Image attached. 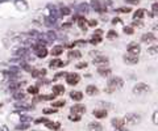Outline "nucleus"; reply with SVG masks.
Listing matches in <instances>:
<instances>
[{"label": "nucleus", "instance_id": "8fccbe9b", "mask_svg": "<svg viewBox=\"0 0 158 131\" xmlns=\"http://www.w3.org/2000/svg\"><path fill=\"white\" fill-rule=\"evenodd\" d=\"M66 75H67L66 72H58V74L54 76V79H61V78H63V76H66Z\"/></svg>", "mask_w": 158, "mask_h": 131}, {"label": "nucleus", "instance_id": "20e7f679", "mask_svg": "<svg viewBox=\"0 0 158 131\" xmlns=\"http://www.w3.org/2000/svg\"><path fill=\"white\" fill-rule=\"evenodd\" d=\"M108 62H109V59L107 58V56H104V55H96L95 58L92 59V63L94 64H96V66H105V64H108Z\"/></svg>", "mask_w": 158, "mask_h": 131}, {"label": "nucleus", "instance_id": "1a4fd4ad", "mask_svg": "<svg viewBox=\"0 0 158 131\" xmlns=\"http://www.w3.org/2000/svg\"><path fill=\"white\" fill-rule=\"evenodd\" d=\"M112 126H113L116 130H123L125 126L124 118H113L112 119Z\"/></svg>", "mask_w": 158, "mask_h": 131}, {"label": "nucleus", "instance_id": "c03bdc74", "mask_svg": "<svg viewBox=\"0 0 158 131\" xmlns=\"http://www.w3.org/2000/svg\"><path fill=\"white\" fill-rule=\"evenodd\" d=\"M52 113H57L56 108H50V109H43V114H52Z\"/></svg>", "mask_w": 158, "mask_h": 131}, {"label": "nucleus", "instance_id": "9b49d317", "mask_svg": "<svg viewBox=\"0 0 158 131\" xmlns=\"http://www.w3.org/2000/svg\"><path fill=\"white\" fill-rule=\"evenodd\" d=\"M141 41H142V42H145V43L154 42V41H155V34H153V33H146V34H142Z\"/></svg>", "mask_w": 158, "mask_h": 131}, {"label": "nucleus", "instance_id": "39448f33", "mask_svg": "<svg viewBox=\"0 0 158 131\" xmlns=\"http://www.w3.org/2000/svg\"><path fill=\"white\" fill-rule=\"evenodd\" d=\"M70 112H71V114H74V116H81L82 117V114L86 113V106L84 105H74V106H71Z\"/></svg>", "mask_w": 158, "mask_h": 131}, {"label": "nucleus", "instance_id": "a878e982", "mask_svg": "<svg viewBox=\"0 0 158 131\" xmlns=\"http://www.w3.org/2000/svg\"><path fill=\"white\" fill-rule=\"evenodd\" d=\"M45 25L49 26V28L54 26V25H56V19H54V17H52V16H47V17H45Z\"/></svg>", "mask_w": 158, "mask_h": 131}, {"label": "nucleus", "instance_id": "0eeeda50", "mask_svg": "<svg viewBox=\"0 0 158 131\" xmlns=\"http://www.w3.org/2000/svg\"><path fill=\"white\" fill-rule=\"evenodd\" d=\"M140 51H141V47H140V45H137L136 42H130V43L128 45V53L129 54L138 55Z\"/></svg>", "mask_w": 158, "mask_h": 131}, {"label": "nucleus", "instance_id": "cd10ccee", "mask_svg": "<svg viewBox=\"0 0 158 131\" xmlns=\"http://www.w3.org/2000/svg\"><path fill=\"white\" fill-rule=\"evenodd\" d=\"M78 25H79V28L83 29V30H86L87 29V21L84 17H78Z\"/></svg>", "mask_w": 158, "mask_h": 131}, {"label": "nucleus", "instance_id": "bb28decb", "mask_svg": "<svg viewBox=\"0 0 158 131\" xmlns=\"http://www.w3.org/2000/svg\"><path fill=\"white\" fill-rule=\"evenodd\" d=\"M81 56H82V53L78 50H73L68 53V58H70V59H79Z\"/></svg>", "mask_w": 158, "mask_h": 131}, {"label": "nucleus", "instance_id": "423d86ee", "mask_svg": "<svg viewBox=\"0 0 158 131\" xmlns=\"http://www.w3.org/2000/svg\"><path fill=\"white\" fill-rule=\"evenodd\" d=\"M79 80H81V78H79V75H77V74H67V75H66V81H67V84H70V85L78 84Z\"/></svg>", "mask_w": 158, "mask_h": 131}, {"label": "nucleus", "instance_id": "de8ad7c7", "mask_svg": "<svg viewBox=\"0 0 158 131\" xmlns=\"http://www.w3.org/2000/svg\"><path fill=\"white\" fill-rule=\"evenodd\" d=\"M152 9H153L152 15H153V16H155V15H157V9H158V5H157V3H153V7H152Z\"/></svg>", "mask_w": 158, "mask_h": 131}, {"label": "nucleus", "instance_id": "4468645a", "mask_svg": "<svg viewBox=\"0 0 158 131\" xmlns=\"http://www.w3.org/2000/svg\"><path fill=\"white\" fill-rule=\"evenodd\" d=\"M98 74H99L100 76H104V78H107V76L111 75V68L105 67V66H102V67H99V68H98Z\"/></svg>", "mask_w": 158, "mask_h": 131}, {"label": "nucleus", "instance_id": "7c9ffc66", "mask_svg": "<svg viewBox=\"0 0 158 131\" xmlns=\"http://www.w3.org/2000/svg\"><path fill=\"white\" fill-rule=\"evenodd\" d=\"M25 94L22 93V92H16L15 94H13V98H15V100H19V101H22V100H25Z\"/></svg>", "mask_w": 158, "mask_h": 131}, {"label": "nucleus", "instance_id": "f8f14e48", "mask_svg": "<svg viewBox=\"0 0 158 131\" xmlns=\"http://www.w3.org/2000/svg\"><path fill=\"white\" fill-rule=\"evenodd\" d=\"M28 54H29V50L25 49V47H19L17 50H15V55L17 56V58H25Z\"/></svg>", "mask_w": 158, "mask_h": 131}, {"label": "nucleus", "instance_id": "680f3d73", "mask_svg": "<svg viewBox=\"0 0 158 131\" xmlns=\"http://www.w3.org/2000/svg\"><path fill=\"white\" fill-rule=\"evenodd\" d=\"M1 106H3V105H1V104H0V109H1Z\"/></svg>", "mask_w": 158, "mask_h": 131}, {"label": "nucleus", "instance_id": "473e14b6", "mask_svg": "<svg viewBox=\"0 0 158 131\" xmlns=\"http://www.w3.org/2000/svg\"><path fill=\"white\" fill-rule=\"evenodd\" d=\"M29 128V123H20V125L16 126V130L19 131H24V130H28Z\"/></svg>", "mask_w": 158, "mask_h": 131}, {"label": "nucleus", "instance_id": "c756f323", "mask_svg": "<svg viewBox=\"0 0 158 131\" xmlns=\"http://www.w3.org/2000/svg\"><path fill=\"white\" fill-rule=\"evenodd\" d=\"M15 108L17 110H33L34 108H31V106H26V105H21V104H16Z\"/></svg>", "mask_w": 158, "mask_h": 131}, {"label": "nucleus", "instance_id": "7ed1b4c3", "mask_svg": "<svg viewBox=\"0 0 158 131\" xmlns=\"http://www.w3.org/2000/svg\"><path fill=\"white\" fill-rule=\"evenodd\" d=\"M146 92H150V87L145 83H138V84L134 85L133 88V93L134 94H144Z\"/></svg>", "mask_w": 158, "mask_h": 131}, {"label": "nucleus", "instance_id": "3c124183", "mask_svg": "<svg viewBox=\"0 0 158 131\" xmlns=\"http://www.w3.org/2000/svg\"><path fill=\"white\" fill-rule=\"evenodd\" d=\"M96 25H98V21H96V20H91V21L88 22V26H91V28H95Z\"/></svg>", "mask_w": 158, "mask_h": 131}, {"label": "nucleus", "instance_id": "5701e85b", "mask_svg": "<svg viewBox=\"0 0 158 131\" xmlns=\"http://www.w3.org/2000/svg\"><path fill=\"white\" fill-rule=\"evenodd\" d=\"M88 9H90V7H88V4L87 3H82L78 5V11H79V13H88Z\"/></svg>", "mask_w": 158, "mask_h": 131}, {"label": "nucleus", "instance_id": "b1692460", "mask_svg": "<svg viewBox=\"0 0 158 131\" xmlns=\"http://www.w3.org/2000/svg\"><path fill=\"white\" fill-rule=\"evenodd\" d=\"M145 13H146V11H145V9H137L136 12L133 13V19H134V20L142 19L144 16H145Z\"/></svg>", "mask_w": 158, "mask_h": 131}, {"label": "nucleus", "instance_id": "4d7b16f0", "mask_svg": "<svg viewBox=\"0 0 158 131\" xmlns=\"http://www.w3.org/2000/svg\"><path fill=\"white\" fill-rule=\"evenodd\" d=\"M21 121H22V122H28V121H31V117H28V116H21Z\"/></svg>", "mask_w": 158, "mask_h": 131}, {"label": "nucleus", "instance_id": "09e8293b", "mask_svg": "<svg viewBox=\"0 0 158 131\" xmlns=\"http://www.w3.org/2000/svg\"><path fill=\"white\" fill-rule=\"evenodd\" d=\"M133 26H138V28H142L144 24H142L141 21H134L133 24H132V28H133Z\"/></svg>", "mask_w": 158, "mask_h": 131}, {"label": "nucleus", "instance_id": "e433bc0d", "mask_svg": "<svg viewBox=\"0 0 158 131\" xmlns=\"http://www.w3.org/2000/svg\"><path fill=\"white\" fill-rule=\"evenodd\" d=\"M59 12H61V16H68L70 15V9H68L67 7H62Z\"/></svg>", "mask_w": 158, "mask_h": 131}, {"label": "nucleus", "instance_id": "aec40b11", "mask_svg": "<svg viewBox=\"0 0 158 131\" xmlns=\"http://www.w3.org/2000/svg\"><path fill=\"white\" fill-rule=\"evenodd\" d=\"M66 63L65 62H62V60L61 59H52L50 60V67H63V66H65Z\"/></svg>", "mask_w": 158, "mask_h": 131}, {"label": "nucleus", "instance_id": "2f4dec72", "mask_svg": "<svg viewBox=\"0 0 158 131\" xmlns=\"http://www.w3.org/2000/svg\"><path fill=\"white\" fill-rule=\"evenodd\" d=\"M102 42V37H98V35H94L92 38L90 39V43L91 45H98Z\"/></svg>", "mask_w": 158, "mask_h": 131}, {"label": "nucleus", "instance_id": "412c9836", "mask_svg": "<svg viewBox=\"0 0 158 131\" xmlns=\"http://www.w3.org/2000/svg\"><path fill=\"white\" fill-rule=\"evenodd\" d=\"M94 116H95L96 118H105V117H107V110H104V109L94 110Z\"/></svg>", "mask_w": 158, "mask_h": 131}, {"label": "nucleus", "instance_id": "603ef678", "mask_svg": "<svg viewBox=\"0 0 158 131\" xmlns=\"http://www.w3.org/2000/svg\"><path fill=\"white\" fill-rule=\"evenodd\" d=\"M157 117H158V113L157 112H154L153 113V122H154V125H157Z\"/></svg>", "mask_w": 158, "mask_h": 131}, {"label": "nucleus", "instance_id": "f704fd0d", "mask_svg": "<svg viewBox=\"0 0 158 131\" xmlns=\"http://www.w3.org/2000/svg\"><path fill=\"white\" fill-rule=\"evenodd\" d=\"M116 12H117V13H129L130 8H129V7H120V8L116 9Z\"/></svg>", "mask_w": 158, "mask_h": 131}, {"label": "nucleus", "instance_id": "864d4df0", "mask_svg": "<svg viewBox=\"0 0 158 131\" xmlns=\"http://www.w3.org/2000/svg\"><path fill=\"white\" fill-rule=\"evenodd\" d=\"M102 34H103V30H100V29L95 30V33H94V35H98V37H102Z\"/></svg>", "mask_w": 158, "mask_h": 131}, {"label": "nucleus", "instance_id": "4c0bfd02", "mask_svg": "<svg viewBox=\"0 0 158 131\" xmlns=\"http://www.w3.org/2000/svg\"><path fill=\"white\" fill-rule=\"evenodd\" d=\"M56 98V94H46V96H41V100H47V101H52Z\"/></svg>", "mask_w": 158, "mask_h": 131}, {"label": "nucleus", "instance_id": "a211bd4d", "mask_svg": "<svg viewBox=\"0 0 158 131\" xmlns=\"http://www.w3.org/2000/svg\"><path fill=\"white\" fill-rule=\"evenodd\" d=\"M98 92H99V89H98L95 85H88V87L86 88V93L90 94V96H95V94H98Z\"/></svg>", "mask_w": 158, "mask_h": 131}, {"label": "nucleus", "instance_id": "a19ab883", "mask_svg": "<svg viewBox=\"0 0 158 131\" xmlns=\"http://www.w3.org/2000/svg\"><path fill=\"white\" fill-rule=\"evenodd\" d=\"M117 37V33H116L115 30H109L108 34H107V38H109V39H113V38Z\"/></svg>", "mask_w": 158, "mask_h": 131}, {"label": "nucleus", "instance_id": "58836bf2", "mask_svg": "<svg viewBox=\"0 0 158 131\" xmlns=\"http://www.w3.org/2000/svg\"><path fill=\"white\" fill-rule=\"evenodd\" d=\"M28 92L31 94H37L38 93V87H34V85H33V87H29L28 88Z\"/></svg>", "mask_w": 158, "mask_h": 131}, {"label": "nucleus", "instance_id": "13d9d810", "mask_svg": "<svg viewBox=\"0 0 158 131\" xmlns=\"http://www.w3.org/2000/svg\"><path fill=\"white\" fill-rule=\"evenodd\" d=\"M125 1L129 4H138L140 3V0H125Z\"/></svg>", "mask_w": 158, "mask_h": 131}, {"label": "nucleus", "instance_id": "79ce46f5", "mask_svg": "<svg viewBox=\"0 0 158 131\" xmlns=\"http://www.w3.org/2000/svg\"><path fill=\"white\" fill-rule=\"evenodd\" d=\"M65 105V100H61V101H56L53 102V108H61V106Z\"/></svg>", "mask_w": 158, "mask_h": 131}, {"label": "nucleus", "instance_id": "bf43d9fd", "mask_svg": "<svg viewBox=\"0 0 158 131\" xmlns=\"http://www.w3.org/2000/svg\"><path fill=\"white\" fill-rule=\"evenodd\" d=\"M70 26H71L70 22H65V25H62V29H67V28H70Z\"/></svg>", "mask_w": 158, "mask_h": 131}, {"label": "nucleus", "instance_id": "6ab92c4d", "mask_svg": "<svg viewBox=\"0 0 158 131\" xmlns=\"http://www.w3.org/2000/svg\"><path fill=\"white\" fill-rule=\"evenodd\" d=\"M88 128H90L91 131H102L103 126L100 125V123H98V122H91L90 125H88Z\"/></svg>", "mask_w": 158, "mask_h": 131}, {"label": "nucleus", "instance_id": "9d476101", "mask_svg": "<svg viewBox=\"0 0 158 131\" xmlns=\"http://www.w3.org/2000/svg\"><path fill=\"white\" fill-rule=\"evenodd\" d=\"M91 7H92L96 12H99V13H103V12H105V11H107V7H105V5L102 7L98 0H91Z\"/></svg>", "mask_w": 158, "mask_h": 131}, {"label": "nucleus", "instance_id": "a18cd8bd", "mask_svg": "<svg viewBox=\"0 0 158 131\" xmlns=\"http://www.w3.org/2000/svg\"><path fill=\"white\" fill-rule=\"evenodd\" d=\"M21 67L25 70V71H28V72H31V71H32V67L28 64V63H21Z\"/></svg>", "mask_w": 158, "mask_h": 131}, {"label": "nucleus", "instance_id": "f257e3e1", "mask_svg": "<svg viewBox=\"0 0 158 131\" xmlns=\"http://www.w3.org/2000/svg\"><path fill=\"white\" fill-rule=\"evenodd\" d=\"M123 85H124V81H123V79L121 78H111L108 81V85H107V88H105V92L107 93H112L113 91H116V88H123Z\"/></svg>", "mask_w": 158, "mask_h": 131}, {"label": "nucleus", "instance_id": "f3484780", "mask_svg": "<svg viewBox=\"0 0 158 131\" xmlns=\"http://www.w3.org/2000/svg\"><path fill=\"white\" fill-rule=\"evenodd\" d=\"M46 123V128H50V130H59V127H61V123H58V122H45Z\"/></svg>", "mask_w": 158, "mask_h": 131}, {"label": "nucleus", "instance_id": "dca6fc26", "mask_svg": "<svg viewBox=\"0 0 158 131\" xmlns=\"http://www.w3.org/2000/svg\"><path fill=\"white\" fill-rule=\"evenodd\" d=\"M70 97L75 101H81L82 98H83V93H82V92H78V91H71L70 92Z\"/></svg>", "mask_w": 158, "mask_h": 131}, {"label": "nucleus", "instance_id": "2eb2a0df", "mask_svg": "<svg viewBox=\"0 0 158 131\" xmlns=\"http://www.w3.org/2000/svg\"><path fill=\"white\" fill-rule=\"evenodd\" d=\"M32 76L33 78H42L46 75V70L45 68H40V70H32Z\"/></svg>", "mask_w": 158, "mask_h": 131}, {"label": "nucleus", "instance_id": "5fc2aeb1", "mask_svg": "<svg viewBox=\"0 0 158 131\" xmlns=\"http://www.w3.org/2000/svg\"><path fill=\"white\" fill-rule=\"evenodd\" d=\"M120 22H121V20L119 19V17H115V19H112V24H115V25H116V24H120Z\"/></svg>", "mask_w": 158, "mask_h": 131}, {"label": "nucleus", "instance_id": "ddd939ff", "mask_svg": "<svg viewBox=\"0 0 158 131\" xmlns=\"http://www.w3.org/2000/svg\"><path fill=\"white\" fill-rule=\"evenodd\" d=\"M15 5H16V8L20 9V11H26L28 9V4H26L25 0H15Z\"/></svg>", "mask_w": 158, "mask_h": 131}, {"label": "nucleus", "instance_id": "c9c22d12", "mask_svg": "<svg viewBox=\"0 0 158 131\" xmlns=\"http://www.w3.org/2000/svg\"><path fill=\"white\" fill-rule=\"evenodd\" d=\"M123 30H124V33H125V34H128V35H130V34H133V33H134V30H133L132 26H124Z\"/></svg>", "mask_w": 158, "mask_h": 131}, {"label": "nucleus", "instance_id": "6e6552de", "mask_svg": "<svg viewBox=\"0 0 158 131\" xmlns=\"http://www.w3.org/2000/svg\"><path fill=\"white\" fill-rule=\"evenodd\" d=\"M123 60L128 64H136L138 63V55H133V54H128V55L123 56Z\"/></svg>", "mask_w": 158, "mask_h": 131}, {"label": "nucleus", "instance_id": "393cba45", "mask_svg": "<svg viewBox=\"0 0 158 131\" xmlns=\"http://www.w3.org/2000/svg\"><path fill=\"white\" fill-rule=\"evenodd\" d=\"M62 51H63V46H54L52 49V51H50V53H52V55H61V54H62Z\"/></svg>", "mask_w": 158, "mask_h": 131}, {"label": "nucleus", "instance_id": "72a5a7b5", "mask_svg": "<svg viewBox=\"0 0 158 131\" xmlns=\"http://www.w3.org/2000/svg\"><path fill=\"white\" fill-rule=\"evenodd\" d=\"M20 88V84L16 83V81H11L9 83V91H17Z\"/></svg>", "mask_w": 158, "mask_h": 131}, {"label": "nucleus", "instance_id": "49530a36", "mask_svg": "<svg viewBox=\"0 0 158 131\" xmlns=\"http://www.w3.org/2000/svg\"><path fill=\"white\" fill-rule=\"evenodd\" d=\"M75 67H77L78 70H82V68H86L87 67V63L86 62H81V63H78L77 66H75Z\"/></svg>", "mask_w": 158, "mask_h": 131}, {"label": "nucleus", "instance_id": "6e6d98bb", "mask_svg": "<svg viewBox=\"0 0 158 131\" xmlns=\"http://www.w3.org/2000/svg\"><path fill=\"white\" fill-rule=\"evenodd\" d=\"M45 122H47L46 118H40V119H36V123H45Z\"/></svg>", "mask_w": 158, "mask_h": 131}, {"label": "nucleus", "instance_id": "4be33fe9", "mask_svg": "<svg viewBox=\"0 0 158 131\" xmlns=\"http://www.w3.org/2000/svg\"><path fill=\"white\" fill-rule=\"evenodd\" d=\"M63 92H65V87H63V85H54V87H53V94H62Z\"/></svg>", "mask_w": 158, "mask_h": 131}, {"label": "nucleus", "instance_id": "ea45409f", "mask_svg": "<svg viewBox=\"0 0 158 131\" xmlns=\"http://www.w3.org/2000/svg\"><path fill=\"white\" fill-rule=\"evenodd\" d=\"M81 118H82L81 116H74V114L68 116V119H70L71 122H79V121H81Z\"/></svg>", "mask_w": 158, "mask_h": 131}, {"label": "nucleus", "instance_id": "c85d7f7f", "mask_svg": "<svg viewBox=\"0 0 158 131\" xmlns=\"http://www.w3.org/2000/svg\"><path fill=\"white\" fill-rule=\"evenodd\" d=\"M157 53H158V46H157V45H153L152 47H149V49H148V54H149V55L154 56V55H157Z\"/></svg>", "mask_w": 158, "mask_h": 131}, {"label": "nucleus", "instance_id": "f03ea898", "mask_svg": "<svg viewBox=\"0 0 158 131\" xmlns=\"http://www.w3.org/2000/svg\"><path fill=\"white\" fill-rule=\"evenodd\" d=\"M124 121L129 125H137L141 122V116L140 114H134V113H129L124 117Z\"/></svg>", "mask_w": 158, "mask_h": 131}, {"label": "nucleus", "instance_id": "37998d69", "mask_svg": "<svg viewBox=\"0 0 158 131\" xmlns=\"http://www.w3.org/2000/svg\"><path fill=\"white\" fill-rule=\"evenodd\" d=\"M73 43H74L75 46H84V45L87 43V41H84V39H78V41H75V42H73Z\"/></svg>", "mask_w": 158, "mask_h": 131}, {"label": "nucleus", "instance_id": "052dcab7", "mask_svg": "<svg viewBox=\"0 0 158 131\" xmlns=\"http://www.w3.org/2000/svg\"><path fill=\"white\" fill-rule=\"evenodd\" d=\"M0 131H9V128H8L5 125H4V126H1V128H0Z\"/></svg>", "mask_w": 158, "mask_h": 131}]
</instances>
